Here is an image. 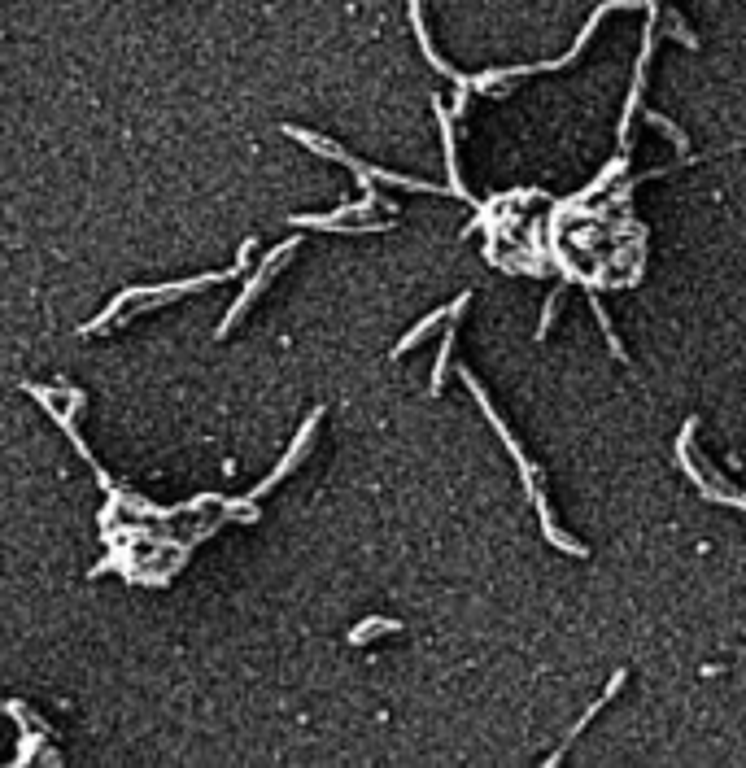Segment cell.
Segmentation results:
<instances>
[{"label":"cell","instance_id":"1","mask_svg":"<svg viewBox=\"0 0 746 768\" xmlns=\"http://www.w3.org/2000/svg\"><path fill=\"white\" fill-rule=\"evenodd\" d=\"M459 376H463V384H467V389H472V398H476L480 406H485V419H489L493 428H498V437L507 441V450L515 454V463H520V476H524L528 494H533V507H537V515H541V533H546V542H550V546H559V550H568V555H576V559H585L589 550H585L581 542H576V537H568V533H563V528L555 524V515H550V502H546V489H541V480H537V467H533V459H528V454H524V446H520V441H515V432L507 428V419H498V411H493V406H489L485 389H480V380L472 376V371L463 367Z\"/></svg>","mask_w":746,"mask_h":768},{"label":"cell","instance_id":"2","mask_svg":"<svg viewBox=\"0 0 746 768\" xmlns=\"http://www.w3.org/2000/svg\"><path fill=\"white\" fill-rule=\"evenodd\" d=\"M694 428H699V419H685V428H681V437H677V463H681V472L694 480V489H699L703 498H712V502H725V507H738V511H746V494H738V489H733V485H725V476L707 480V476L699 472V467H694V454H690Z\"/></svg>","mask_w":746,"mask_h":768},{"label":"cell","instance_id":"3","mask_svg":"<svg viewBox=\"0 0 746 768\" xmlns=\"http://www.w3.org/2000/svg\"><path fill=\"white\" fill-rule=\"evenodd\" d=\"M624 677H629V672H624V668H620V672H616V677H611V681H607V690H603V699H594V703H589V712H585L581 720H576V725H572V734H568V738H563V747H559L555 755H550V760H546V764H559V760H563V751H568V747H572V742H576V734H581V729L589 725V720H594V716H598V712H603V707H607V703H611V699H616V694H620V686H624Z\"/></svg>","mask_w":746,"mask_h":768},{"label":"cell","instance_id":"4","mask_svg":"<svg viewBox=\"0 0 746 768\" xmlns=\"http://www.w3.org/2000/svg\"><path fill=\"white\" fill-rule=\"evenodd\" d=\"M467 302H472V293H463V297H454V302H450V306H445V310H437V315H432V319H424V323H419V328H415V332H406V336H402V345H397V350H393V354H397V358H402V354H406V350H411V345H415V341H424V336H428L432 328H437V319H454V315H459V310H463Z\"/></svg>","mask_w":746,"mask_h":768},{"label":"cell","instance_id":"5","mask_svg":"<svg viewBox=\"0 0 746 768\" xmlns=\"http://www.w3.org/2000/svg\"><path fill=\"white\" fill-rule=\"evenodd\" d=\"M589 310H594V315H598V328H603V336H607V345H611V354H616V358H620V363H624V358H629V354H624V345H620V336H616V328H611V315H607V310H603V302H598V297H589Z\"/></svg>","mask_w":746,"mask_h":768},{"label":"cell","instance_id":"6","mask_svg":"<svg viewBox=\"0 0 746 768\" xmlns=\"http://www.w3.org/2000/svg\"><path fill=\"white\" fill-rule=\"evenodd\" d=\"M646 123H651V127H659V131H664V136L672 140V149H677V153H685V149H690V140H685V131H681L677 123H668V118H664V114H646Z\"/></svg>","mask_w":746,"mask_h":768},{"label":"cell","instance_id":"7","mask_svg":"<svg viewBox=\"0 0 746 768\" xmlns=\"http://www.w3.org/2000/svg\"><path fill=\"white\" fill-rule=\"evenodd\" d=\"M393 629H402V624L397 620H367L350 633V642H367V638H376V633H393Z\"/></svg>","mask_w":746,"mask_h":768},{"label":"cell","instance_id":"8","mask_svg":"<svg viewBox=\"0 0 746 768\" xmlns=\"http://www.w3.org/2000/svg\"><path fill=\"white\" fill-rule=\"evenodd\" d=\"M559 302H563V288H555V293L546 297V310H541V323H537V341H541V336L550 332V323H555V310H559Z\"/></svg>","mask_w":746,"mask_h":768}]
</instances>
